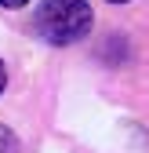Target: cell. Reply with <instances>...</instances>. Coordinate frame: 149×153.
I'll return each mask as SVG.
<instances>
[{"label": "cell", "mask_w": 149, "mask_h": 153, "mask_svg": "<svg viewBox=\"0 0 149 153\" xmlns=\"http://www.w3.org/2000/svg\"><path fill=\"white\" fill-rule=\"evenodd\" d=\"M36 33L47 44H77L91 29L95 15H91L87 0H44L36 7Z\"/></svg>", "instance_id": "1"}, {"label": "cell", "mask_w": 149, "mask_h": 153, "mask_svg": "<svg viewBox=\"0 0 149 153\" xmlns=\"http://www.w3.org/2000/svg\"><path fill=\"white\" fill-rule=\"evenodd\" d=\"M0 153H18V139H15V131L0 124Z\"/></svg>", "instance_id": "2"}, {"label": "cell", "mask_w": 149, "mask_h": 153, "mask_svg": "<svg viewBox=\"0 0 149 153\" xmlns=\"http://www.w3.org/2000/svg\"><path fill=\"white\" fill-rule=\"evenodd\" d=\"M29 0H0V7H26Z\"/></svg>", "instance_id": "3"}, {"label": "cell", "mask_w": 149, "mask_h": 153, "mask_svg": "<svg viewBox=\"0 0 149 153\" xmlns=\"http://www.w3.org/2000/svg\"><path fill=\"white\" fill-rule=\"evenodd\" d=\"M4 84H7V69H4V62H0V91H4Z\"/></svg>", "instance_id": "4"}, {"label": "cell", "mask_w": 149, "mask_h": 153, "mask_svg": "<svg viewBox=\"0 0 149 153\" xmlns=\"http://www.w3.org/2000/svg\"><path fill=\"white\" fill-rule=\"evenodd\" d=\"M109 4H127V0H109Z\"/></svg>", "instance_id": "5"}]
</instances>
